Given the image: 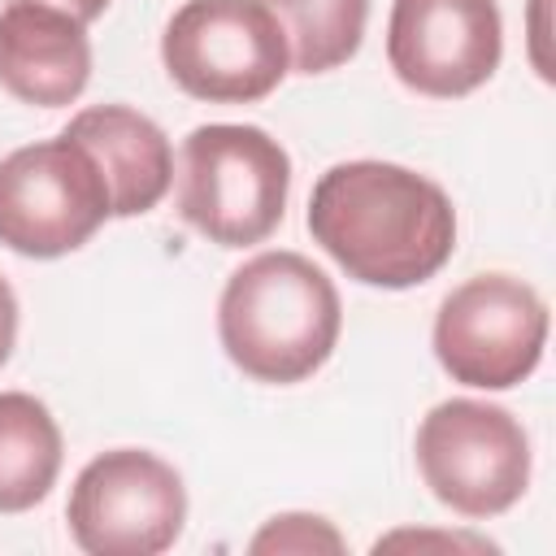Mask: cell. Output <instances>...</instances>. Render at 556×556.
I'll return each instance as SVG.
<instances>
[{
  "instance_id": "cell-3",
  "label": "cell",
  "mask_w": 556,
  "mask_h": 556,
  "mask_svg": "<svg viewBox=\"0 0 556 556\" xmlns=\"http://www.w3.org/2000/svg\"><path fill=\"white\" fill-rule=\"evenodd\" d=\"M287 191L291 156L269 130L243 122H208L182 139L178 213L208 243H265L287 213Z\"/></svg>"
},
{
  "instance_id": "cell-15",
  "label": "cell",
  "mask_w": 556,
  "mask_h": 556,
  "mask_svg": "<svg viewBox=\"0 0 556 556\" xmlns=\"http://www.w3.org/2000/svg\"><path fill=\"white\" fill-rule=\"evenodd\" d=\"M391 547H443V552H500L491 539L465 534V530H395L382 534L374 543V552H391Z\"/></svg>"
},
{
  "instance_id": "cell-11",
  "label": "cell",
  "mask_w": 556,
  "mask_h": 556,
  "mask_svg": "<svg viewBox=\"0 0 556 556\" xmlns=\"http://www.w3.org/2000/svg\"><path fill=\"white\" fill-rule=\"evenodd\" d=\"M91 152L109 187L113 217H139L156 208L174 182V148L165 130L130 104H91L61 130Z\"/></svg>"
},
{
  "instance_id": "cell-14",
  "label": "cell",
  "mask_w": 556,
  "mask_h": 556,
  "mask_svg": "<svg viewBox=\"0 0 556 556\" xmlns=\"http://www.w3.org/2000/svg\"><path fill=\"white\" fill-rule=\"evenodd\" d=\"M248 552H256V556H317V552L339 556V552H348V543L317 513H278L252 534Z\"/></svg>"
},
{
  "instance_id": "cell-1",
  "label": "cell",
  "mask_w": 556,
  "mask_h": 556,
  "mask_svg": "<svg viewBox=\"0 0 556 556\" xmlns=\"http://www.w3.org/2000/svg\"><path fill=\"white\" fill-rule=\"evenodd\" d=\"M308 235L348 278L404 291L452 261L456 208L434 178L408 165L343 161L313 182Z\"/></svg>"
},
{
  "instance_id": "cell-10",
  "label": "cell",
  "mask_w": 556,
  "mask_h": 556,
  "mask_svg": "<svg viewBox=\"0 0 556 556\" xmlns=\"http://www.w3.org/2000/svg\"><path fill=\"white\" fill-rule=\"evenodd\" d=\"M91 78L87 22L48 0H9L0 9V87L39 109H61Z\"/></svg>"
},
{
  "instance_id": "cell-6",
  "label": "cell",
  "mask_w": 556,
  "mask_h": 556,
  "mask_svg": "<svg viewBox=\"0 0 556 556\" xmlns=\"http://www.w3.org/2000/svg\"><path fill=\"white\" fill-rule=\"evenodd\" d=\"M109 217L104 174L70 135L26 143L0 161V243L9 252L35 261L78 252Z\"/></svg>"
},
{
  "instance_id": "cell-8",
  "label": "cell",
  "mask_w": 556,
  "mask_h": 556,
  "mask_svg": "<svg viewBox=\"0 0 556 556\" xmlns=\"http://www.w3.org/2000/svg\"><path fill=\"white\" fill-rule=\"evenodd\" d=\"M547 348V304L513 274H478L452 287L434 313V356L452 382L508 391L526 382Z\"/></svg>"
},
{
  "instance_id": "cell-9",
  "label": "cell",
  "mask_w": 556,
  "mask_h": 556,
  "mask_svg": "<svg viewBox=\"0 0 556 556\" xmlns=\"http://www.w3.org/2000/svg\"><path fill=\"white\" fill-rule=\"evenodd\" d=\"M504 56L495 0H391L387 61L395 78L434 100L478 91Z\"/></svg>"
},
{
  "instance_id": "cell-4",
  "label": "cell",
  "mask_w": 556,
  "mask_h": 556,
  "mask_svg": "<svg viewBox=\"0 0 556 556\" xmlns=\"http://www.w3.org/2000/svg\"><path fill=\"white\" fill-rule=\"evenodd\" d=\"M161 61L191 100L256 104L287 78L291 48L265 0H187L165 22Z\"/></svg>"
},
{
  "instance_id": "cell-7",
  "label": "cell",
  "mask_w": 556,
  "mask_h": 556,
  "mask_svg": "<svg viewBox=\"0 0 556 556\" xmlns=\"http://www.w3.org/2000/svg\"><path fill=\"white\" fill-rule=\"evenodd\" d=\"M65 521L87 556H156L182 534L187 486L156 452L113 447L78 469Z\"/></svg>"
},
{
  "instance_id": "cell-13",
  "label": "cell",
  "mask_w": 556,
  "mask_h": 556,
  "mask_svg": "<svg viewBox=\"0 0 556 556\" xmlns=\"http://www.w3.org/2000/svg\"><path fill=\"white\" fill-rule=\"evenodd\" d=\"M282 22L291 65L300 74H326L356 56L369 22V0H265Z\"/></svg>"
},
{
  "instance_id": "cell-5",
  "label": "cell",
  "mask_w": 556,
  "mask_h": 556,
  "mask_svg": "<svg viewBox=\"0 0 556 556\" xmlns=\"http://www.w3.org/2000/svg\"><path fill=\"white\" fill-rule=\"evenodd\" d=\"M413 452L430 495L460 517H500L530 486V434L486 400L434 404L417 426Z\"/></svg>"
},
{
  "instance_id": "cell-2",
  "label": "cell",
  "mask_w": 556,
  "mask_h": 556,
  "mask_svg": "<svg viewBox=\"0 0 556 556\" xmlns=\"http://www.w3.org/2000/svg\"><path fill=\"white\" fill-rule=\"evenodd\" d=\"M343 326V304L326 269L300 252L243 261L217 300V339L235 369L256 382L291 387L313 378Z\"/></svg>"
},
{
  "instance_id": "cell-17",
  "label": "cell",
  "mask_w": 556,
  "mask_h": 556,
  "mask_svg": "<svg viewBox=\"0 0 556 556\" xmlns=\"http://www.w3.org/2000/svg\"><path fill=\"white\" fill-rule=\"evenodd\" d=\"M48 4H56V9L74 13L78 22H96V17H104V9H109L113 0H48Z\"/></svg>"
},
{
  "instance_id": "cell-16",
  "label": "cell",
  "mask_w": 556,
  "mask_h": 556,
  "mask_svg": "<svg viewBox=\"0 0 556 556\" xmlns=\"http://www.w3.org/2000/svg\"><path fill=\"white\" fill-rule=\"evenodd\" d=\"M13 343H17V295H13V287L0 278V365L9 361Z\"/></svg>"
},
{
  "instance_id": "cell-12",
  "label": "cell",
  "mask_w": 556,
  "mask_h": 556,
  "mask_svg": "<svg viewBox=\"0 0 556 556\" xmlns=\"http://www.w3.org/2000/svg\"><path fill=\"white\" fill-rule=\"evenodd\" d=\"M61 426L43 400L26 391H0V513H26L56 486Z\"/></svg>"
}]
</instances>
